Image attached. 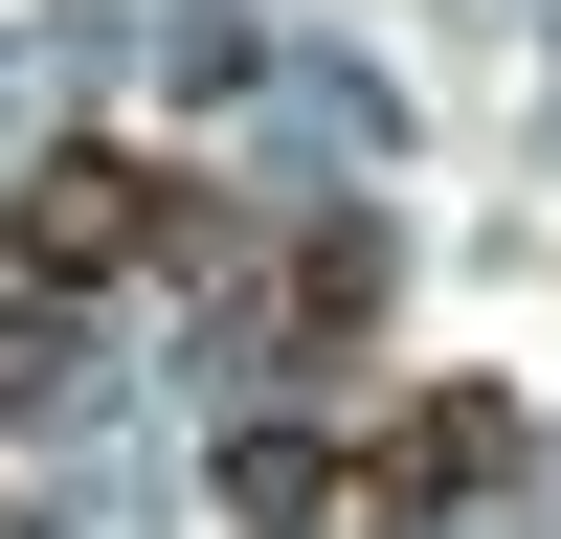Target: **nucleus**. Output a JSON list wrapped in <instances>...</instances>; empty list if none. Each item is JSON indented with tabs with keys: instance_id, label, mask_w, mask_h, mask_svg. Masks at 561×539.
Masks as SVG:
<instances>
[{
	"instance_id": "f257e3e1",
	"label": "nucleus",
	"mask_w": 561,
	"mask_h": 539,
	"mask_svg": "<svg viewBox=\"0 0 561 539\" xmlns=\"http://www.w3.org/2000/svg\"><path fill=\"white\" fill-rule=\"evenodd\" d=\"M180 225H203V203H180L135 135H68V158H23V180H0V270H23V293H135Z\"/></svg>"
},
{
	"instance_id": "f03ea898",
	"label": "nucleus",
	"mask_w": 561,
	"mask_h": 539,
	"mask_svg": "<svg viewBox=\"0 0 561 539\" xmlns=\"http://www.w3.org/2000/svg\"><path fill=\"white\" fill-rule=\"evenodd\" d=\"M494 472H517V404H494V382H427V404L337 472V517H382V539H404L427 494H494Z\"/></svg>"
}]
</instances>
